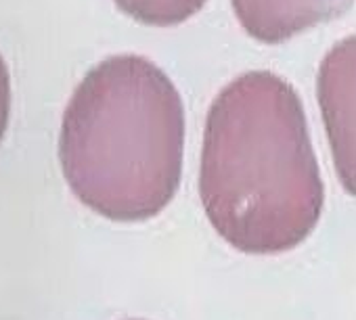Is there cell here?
Listing matches in <instances>:
<instances>
[{
	"label": "cell",
	"instance_id": "cell-1",
	"mask_svg": "<svg viewBox=\"0 0 356 320\" xmlns=\"http://www.w3.org/2000/svg\"><path fill=\"white\" fill-rule=\"evenodd\" d=\"M200 197L212 228L235 249L273 255L298 247L318 224L325 187L296 88L256 69L210 105Z\"/></svg>",
	"mask_w": 356,
	"mask_h": 320
},
{
	"label": "cell",
	"instance_id": "cell-2",
	"mask_svg": "<svg viewBox=\"0 0 356 320\" xmlns=\"http://www.w3.org/2000/svg\"><path fill=\"white\" fill-rule=\"evenodd\" d=\"M183 153V96L143 55L99 61L63 111V178L82 205L111 222L159 216L181 187Z\"/></svg>",
	"mask_w": 356,
	"mask_h": 320
},
{
	"label": "cell",
	"instance_id": "cell-3",
	"mask_svg": "<svg viewBox=\"0 0 356 320\" xmlns=\"http://www.w3.org/2000/svg\"><path fill=\"white\" fill-rule=\"evenodd\" d=\"M316 94L337 178L356 197V34L335 42L323 57Z\"/></svg>",
	"mask_w": 356,
	"mask_h": 320
},
{
	"label": "cell",
	"instance_id": "cell-4",
	"mask_svg": "<svg viewBox=\"0 0 356 320\" xmlns=\"http://www.w3.org/2000/svg\"><path fill=\"white\" fill-rule=\"evenodd\" d=\"M231 5L248 36L262 44H281L341 17L354 0H231Z\"/></svg>",
	"mask_w": 356,
	"mask_h": 320
},
{
	"label": "cell",
	"instance_id": "cell-5",
	"mask_svg": "<svg viewBox=\"0 0 356 320\" xmlns=\"http://www.w3.org/2000/svg\"><path fill=\"white\" fill-rule=\"evenodd\" d=\"M115 7L136 24L174 28L195 17L208 0H113Z\"/></svg>",
	"mask_w": 356,
	"mask_h": 320
},
{
	"label": "cell",
	"instance_id": "cell-6",
	"mask_svg": "<svg viewBox=\"0 0 356 320\" xmlns=\"http://www.w3.org/2000/svg\"><path fill=\"white\" fill-rule=\"evenodd\" d=\"M11 117V74L7 67L5 57L0 55V144L7 134Z\"/></svg>",
	"mask_w": 356,
	"mask_h": 320
},
{
	"label": "cell",
	"instance_id": "cell-7",
	"mask_svg": "<svg viewBox=\"0 0 356 320\" xmlns=\"http://www.w3.org/2000/svg\"><path fill=\"white\" fill-rule=\"evenodd\" d=\"M130 320H140V318H130Z\"/></svg>",
	"mask_w": 356,
	"mask_h": 320
}]
</instances>
